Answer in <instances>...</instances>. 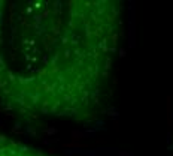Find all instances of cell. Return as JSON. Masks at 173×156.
<instances>
[{
	"mask_svg": "<svg viewBox=\"0 0 173 156\" xmlns=\"http://www.w3.org/2000/svg\"><path fill=\"white\" fill-rule=\"evenodd\" d=\"M0 156H55L19 141L0 129Z\"/></svg>",
	"mask_w": 173,
	"mask_h": 156,
	"instance_id": "obj_2",
	"label": "cell"
},
{
	"mask_svg": "<svg viewBox=\"0 0 173 156\" xmlns=\"http://www.w3.org/2000/svg\"><path fill=\"white\" fill-rule=\"evenodd\" d=\"M118 0H0V110L23 122L90 123L122 39Z\"/></svg>",
	"mask_w": 173,
	"mask_h": 156,
	"instance_id": "obj_1",
	"label": "cell"
}]
</instances>
